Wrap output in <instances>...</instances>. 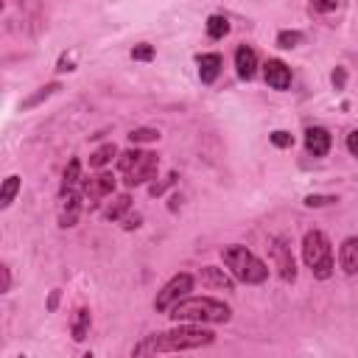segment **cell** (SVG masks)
<instances>
[{"label":"cell","mask_w":358,"mask_h":358,"mask_svg":"<svg viewBox=\"0 0 358 358\" xmlns=\"http://www.w3.org/2000/svg\"><path fill=\"white\" fill-rule=\"evenodd\" d=\"M213 338H215V333L207 330V327L199 324V322H176L173 330L145 336V338L131 350V355H157V352H185V350H199V347L213 344Z\"/></svg>","instance_id":"6da1fadb"},{"label":"cell","mask_w":358,"mask_h":358,"mask_svg":"<svg viewBox=\"0 0 358 358\" xmlns=\"http://www.w3.org/2000/svg\"><path fill=\"white\" fill-rule=\"evenodd\" d=\"M168 316L173 322H199V324H224L229 322L232 310L227 302L221 299H213V296H185L179 299Z\"/></svg>","instance_id":"7a4b0ae2"},{"label":"cell","mask_w":358,"mask_h":358,"mask_svg":"<svg viewBox=\"0 0 358 358\" xmlns=\"http://www.w3.org/2000/svg\"><path fill=\"white\" fill-rule=\"evenodd\" d=\"M221 260L224 266L229 268V274L238 280V282H246V285H257V282H266L268 277V266L246 246L241 243H232V246H224L221 249Z\"/></svg>","instance_id":"3957f363"},{"label":"cell","mask_w":358,"mask_h":358,"mask_svg":"<svg viewBox=\"0 0 358 358\" xmlns=\"http://www.w3.org/2000/svg\"><path fill=\"white\" fill-rule=\"evenodd\" d=\"M117 171L123 173V185L126 187H137V185H145L157 176L159 171V157L154 151H140L137 145L123 151L117 157Z\"/></svg>","instance_id":"277c9868"},{"label":"cell","mask_w":358,"mask_h":358,"mask_svg":"<svg viewBox=\"0 0 358 358\" xmlns=\"http://www.w3.org/2000/svg\"><path fill=\"white\" fill-rule=\"evenodd\" d=\"M302 260L313 271L316 280H327L333 274V246L322 229H308L302 238Z\"/></svg>","instance_id":"5b68a950"},{"label":"cell","mask_w":358,"mask_h":358,"mask_svg":"<svg viewBox=\"0 0 358 358\" xmlns=\"http://www.w3.org/2000/svg\"><path fill=\"white\" fill-rule=\"evenodd\" d=\"M193 285H196V277H193V274H187V271L173 274V277L157 291V296H154V310H157V313H168L179 299H185V296L193 291Z\"/></svg>","instance_id":"8992f818"},{"label":"cell","mask_w":358,"mask_h":358,"mask_svg":"<svg viewBox=\"0 0 358 358\" xmlns=\"http://www.w3.org/2000/svg\"><path fill=\"white\" fill-rule=\"evenodd\" d=\"M268 255H271V263H274L277 274H280L285 282H294V280H296V260H294V255H291L288 238H282V235L271 238V243H268Z\"/></svg>","instance_id":"52a82bcc"},{"label":"cell","mask_w":358,"mask_h":358,"mask_svg":"<svg viewBox=\"0 0 358 358\" xmlns=\"http://www.w3.org/2000/svg\"><path fill=\"white\" fill-rule=\"evenodd\" d=\"M115 182H117V179H115L112 173L101 171V173H95V176H84L81 190H84V196L90 199V204H98L101 199H106V196L115 193Z\"/></svg>","instance_id":"ba28073f"},{"label":"cell","mask_w":358,"mask_h":358,"mask_svg":"<svg viewBox=\"0 0 358 358\" xmlns=\"http://www.w3.org/2000/svg\"><path fill=\"white\" fill-rule=\"evenodd\" d=\"M263 78L271 90H288L291 87V67L280 59H268L263 64Z\"/></svg>","instance_id":"9c48e42d"},{"label":"cell","mask_w":358,"mask_h":358,"mask_svg":"<svg viewBox=\"0 0 358 358\" xmlns=\"http://www.w3.org/2000/svg\"><path fill=\"white\" fill-rule=\"evenodd\" d=\"M196 280H199L204 288H213V291H232V288H235V277H229V274H227L224 268H218V266H204Z\"/></svg>","instance_id":"30bf717a"},{"label":"cell","mask_w":358,"mask_h":358,"mask_svg":"<svg viewBox=\"0 0 358 358\" xmlns=\"http://www.w3.org/2000/svg\"><path fill=\"white\" fill-rule=\"evenodd\" d=\"M330 145H333V137H330L327 129L310 126V129L305 131V148H308L310 157H324V154L330 151Z\"/></svg>","instance_id":"8fae6325"},{"label":"cell","mask_w":358,"mask_h":358,"mask_svg":"<svg viewBox=\"0 0 358 358\" xmlns=\"http://www.w3.org/2000/svg\"><path fill=\"white\" fill-rule=\"evenodd\" d=\"M338 266H341L344 274H355L358 271V238L355 235L341 241V246H338Z\"/></svg>","instance_id":"7c38bea8"},{"label":"cell","mask_w":358,"mask_h":358,"mask_svg":"<svg viewBox=\"0 0 358 358\" xmlns=\"http://www.w3.org/2000/svg\"><path fill=\"white\" fill-rule=\"evenodd\" d=\"M235 67H238V76H241L243 81L255 78V73H257V56H255V50L246 48V45H241V48L235 50Z\"/></svg>","instance_id":"4fadbf2b"},{"label":"cell","mask_w":358,"mask_h":358,"mask_svg":"<svg viewBox=\"0 0 358 358\" xmlns=\"http://www.w3.org/2000/svg\"><path fill=\"white\" fill-rule=\"evenodd\" d=\"M196 62H199V76H201L204 84H213L221 73V64H224V59L218 53H201Z\"/></svg>","instance_id":"5bb4252c"},{"label":"cell","mask_w":358,"mask_h":358,"mask_svg":"<svg viewBox=\"0 0 358 358\" xmlns=\"http://www.w3.org/2000/svg\"><path fill=\"white\" fill-rule=\"evenodd\" d=\"M81 182H84V176H81V159H70L67 168H64V176H62V193L81 190Z\"/></svg>","instance_id":"9a60e30c"},{"label":"cell","mask_w":358,"mask_h":358,"mask_svg":"<svg viewBox=\"0 0 358 358\" xmlns=\"http://www.w3.org/2000/svg\"><path fill=\"white\" fill-rule=\"evenodd\" d=\"M129 207H131V196H129V193H120V196H115L112 204L103 210V218H106V221H120V218L129 213Z\"/></svg>","instance_id":"2e32d148"},{"label":"cell","mask_w":358,"mask_h":358,"mask_svg":"<svg viewBox=\"0 0 358 358\" xmlns=\"http://www.w3.org/2000/svg\"><path fill=\"white\" fill-rule=\"evenodd\" d=\"M112 157H117V145H115V143H103L101 148H95V151L90 154V165H92V168H106V165L112 162Z\"/></svg>","instance_id":"e0dca14e"},{"label":"cell","mask_w":358,"mask_h":358,"mask_svg":"<svg viewBox=\"0 0 358 358\" xmlns=\"http://www.w3.org/2000/svg\"><path fill=\"white\" fill-rule=\"evenodd\" d=\"M90 322H92L90 310H87V308H78L76 316H73V327H70V333H73L76 341H84V336H87V330H90Z\"/></svg>","instance_id":"ac0fdd59"},{"label":"cell","mask_w":358,"mask_h":358,"mask_svg":"<svg viewBox=\"0 0 358 358\" xmlns=\"http://www.w3.org/2000/svg\"><path fill=\"white\" fill-rule=\"evenodd\" d=\"M56 90H62V84H59V81H50V84H45V87H39L34 95H28V98L22 101V109H34V106H36V103H42L45 98H50Z\"/></svg>","instance_id":"d6986e66"},{"label":"cell","mask_w":358,"mask_h":358,"mask_svg":"<svg viewBox=\"0 0 358 358\" xmlns=\"http://www.w3.org/2000/svg\"><path fill=\"white\" fill-rule=\"evenodd\" d=\"M17 193H20V176L11 173V176H6V182H3V187H0V207L6 210V207L14 201Z\"/></svg>","instance_id":"ffe728a7"},{"label":"cell","mask_w":358,"mask_h":358,"mask_svg":"<svg viewBox=\"0 0 358 358\" xmlns=\"http://www.w3.org/2000/svg\"><path fill=\"white\" fill-rule=\"evenodd\" d=\"M227 34H229V20L221 17V14H213V17L207 20V36H210V39H224Z\"/></svg>","instance_id":"44dd1931"},{"label":"cell","mask_w":358,"mask_h":358,"mask_svg":"<svg viewBox=\"0 0 358 358\" xmlns=\"http://www.w3.org/2000/svg\"><path fill=\"white\" fill-rule=\"evenodd\" d=\"M157 140H159V131H157V129H148V126H140V129H131V131H129V143H131V145L157 143Z\"/></svg>","instance_id":"7402d4cb"},{"label":"cell","mask_w":358,"mask_h":358,"mask_svg":"<svg viewBox=\"0 0 358 358\" xmlns=\"http://www.w3.org/2000/svg\"><path fill=\"white\" fill-rule=\"evenodd\" d=\"M299 42H302V34H299V31H280V34H277V48L291 50V48H296Z\"/></svg>","instance_id":"603a6c76"},{"label":"cell","mask_w":358,"mask_h":358,"mask_svg":"<svg viewBox=\"0 0 358 358\" xmlns=\"http://www.w3.org/2000/svg\"><path fill=\"white\" fill-rule=\"evenodd\" d=\"M131 59H137V62H151V59H154V48L145 45V42H143V45H134V48H131Z\"/></svg>","instance_id":"cb8c5ba5"},{"label":"cell","mask_w":358,"mask_h":358,"mask_svg":"<svg viewBox=\"0 0 358 358\" xmlns=\"http://www.w3.org/2000/svg\"><path fill=\"white\" fill-rule=\"evenodd\" d=\"M271 143H274L277 148H291V145H294V134L277 129V131H271Z\"/></svg>","instance_id":"d4e9b609"},{"label":"cell","mask_w":358,"mask_h":358,"mask_svg":"<svg viewBox=\"0 0 358 358\" xmlns=\"http://www.w3.org/2000/svg\"><path fill=\"white\" fill-rule=\"evenodd\" d=\"M338 0H310V11L316 14H327V11H336Z\"/></svg>","instance_id":"484cf974"},{"label":"cell","mask_w":358,"mask_h":358,"mask_svg":"<svg viewBox=\"0 0 358 358\" xmlns=\"http://www.w3.org/2000/svg\"><path fill=\"white\" fill-rule=\"evenodd\" d=\"M336 201V196H305V204L308 207H327V204H333Z\"/></svg>","instance_id":"4316f807"},{"label":"cell","mask_w":358,"mask_h":358,"mask_svg":"<svg viewBox=\"0 0 358 358\" xmlns=\"http://www.w3.org/2000/svg\"><path fill=\"white\" fill-rule=\"evenodd\" d=\"M173 182H176V171H171L165 182H159V185H151V187H148V193H151V196H162V193H165V187H168V185H173Z\"/></svg>","instance_id":"83f0119b"},{"label":"cell","mask_w":358,"mask_h":358,"mask_svg":"<svg viewBox=\"0 0 358 358\" xmlns=\"http://www.w3.org/2000/svg\"><path fill=\"white\" fill-rule=\"evenodd\" d=\"M347 151H350L352 157H358V129L347 134Z\"/></svg>","instance_id":"f1b7e54d"},{"label":"cell","mask_w":358,"mask_h":358,"mask_svg":"<svg viewBox=\"0 0 358 358\" xmlns=\"http://www.w3.org/2000/svg\"><path fill=\"white\" fill-rule=\"evenodd\" d=\"M140 221H143V218H140V213L126 215V218H123V229H137V227H140Z\"/></svg>","instance_id":"f546056e"},{"label":"cell","mask_w":358,"mask_h":358,"mask_svg":"<svg viewBox=\"0 0 358 358\" xmlns=\"http://www.w3.org/2000/svg\"><path fill=\"white\" fill-rule=\"evenodd\" d=\"M344 78H347V76H344V70H341V67H336V70H333V84H336V90H341V87H344Z\"/></svg>","instance_id":"4dcf8cb0"},{"label":"cell","mask_w":358,"mask_h":358,"mask_svg":"<svg viewBox=\"0 0 358 358\" xmlns=\"http://www.w3.org/2000/svg\"><path fill=\"white\" fill-rule=\"evenodd\" d=\"M0 271H3V291H8V288H11V271H8V266H6V263L0 266Z\"/></svg>","instance_id":"1f68e13d"},{"label":"cell","mask_w":358,"mask_h":358,"mask_svg":"<svg viewBox=\"0 0 358 358\" xmlns=\"http://www.w3.org/2000/svg\"><path fill=\"white\" fill-rule=\"evenodd\" d=\"M56 305H59V288L50 291V296H48V310H56Z\"/></svg>","instance_id":"d6a6232c"},{"label":"cell","mask_w":358,"mask_h":358,"mask_svg":"<svg viewBox=\"0 0 358 358\" xmlns=\"http://www.w3.org/2000/svg\"><path fill=\"white\" fill-rule=\"evenodd\" d=\"M56 70H62V73H64V70H73V64H70V62H67V59H62V62H59V67H56Z\"/></svg>","instance_id":"836d02e7"}]
</instances>
